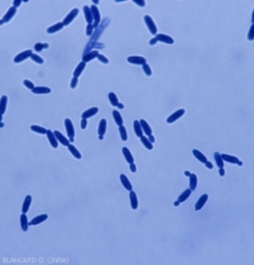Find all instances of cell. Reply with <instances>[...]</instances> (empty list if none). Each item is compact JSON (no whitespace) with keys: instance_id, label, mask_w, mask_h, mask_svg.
<instances>
[{"instance_id":"cell-1","label":"cell","mask_w":254,"mask_h":265,"mask_svg":"<svg viewBox=\"0 0 254 265\" xmlns=\"http://www.w3.org/2000/svg\"><path fill=\"white\" fill-rule=\"evenodd\" d=\"M64 126H65L66 132H67V136H69L70 143H73V141H74L75 129H74V125H73L71 119L65 118V121H64Z\"/></svg>"},{"instance_id":"cell-2","label":"cell","mask_w":254,"mask_h":265,"mask_svg":"<svg viewBox=\"0 0 254 265\" xmlns=\"http://www.w3.org/2000/svg\"><path fill=\"white\" fill-rule=\"evenodd\" d=\"M144 21H145L146 25L148 27V30L150 31V33H152V36H156L157 34V27H156V23L154 22L152 17L146 14V16L144 17Z\"/></svg>"},{"instance_id":"cell-3","label":"cell","mask_w":254,"mask_h":265,"mask_svg":"<svg viewBox=\"0 0 254 265\" xmlns=\"http://www.w3.org/2000/svg\"><path fill=\"white\" fill-rule=\"evenodd\" d=\"M77 14H79V9H77V8L72 9V10L70 11L69 13H67V14L65 16V18L63 19V22H62V23H63L64 25H70V23H71V22L73 21V20H74V18L77 16Z\"/></svg>"},{"instance_id":"cell-4","label":"cell","mask_w":254,"mask_h":265,"mask_svg":"<svg viewBox=\"0 0 254 265\" xmlns=\"http://www.w3.org/2000/svg\"><path fill=\"white\" fill-rule=\"evenodd\" d=\"M33 53L31 50H25V51H23V52L19 53V54L17 55L16 58L13 59V62L14 63H20V62H22V61L27 60L28 58H31V55Z\"/></svg>"},{"instance_id":"cell-5","label":"cell","mask_w":254,"mask_h":265,"mask_svg":"<svg viewBox=\"0 0 254 265\" xmlns=\"http://www.w3.org/2000/svg\"><path fill=\"white\" fill-rule=\"evenodd\" d=\"M91 11H92V16H93V20H94L93 28H95V27H97L98 23L101 22V14H99L98 8H97L95 5H93L91 7Z\"/></svg>"},{"instance_id":"cell-6","label":"cell","mask_w":254,"mask_h":265,"mask_svg":"<svg viewBox=\"0 0 254 265\" xmlns=\"http://www.w3.org/2000/svg\"><path fill=\"white\" fill-rule=\"evenodd\" d=\"M182 115H185V109H183V108H180V109L176 110L175 113H172L169 116L168 118H167V123H168V124H172L177 119H179Z\"/></svg>"},{"instance_id":"cell-7","label":"cell","mask_w":254,"mask_h":265,"mask_svg":"<svg viewBox=\"0 0 254 265\" xmlns=\"http://www.w3.org/2000/svg\"><path fill=\"white\" fill-rule=\"evenodd\" d=\"M16 12H17V8L12 6V7H11V8L9 9L8 11H7V13L3 16V18L1 19V21H0V25H3V23H6V22L10 21V20L13 18L14 14H16Z\"/></svg>"},{"instance_id":"cell-8","label":"cell","mask_w":254,"mask_h":265,"mask_svg":"<svg viewBox=\"0 0 254 265\" xmlns=\"http://www.w3.org/2000/svg\"><path fill=\"white\" fill-rule=\"evenodd\" d=\"M127 61L132 64H136V65H144V64L146 63L147 61L146 59L144 58V56H128Z\"/></svg>"},{"instance_id":"cell-9","label":"cell","mask_w":254,"mask_h":265,"mask_svg":"<svg viewBox=\"0 0 254 265\" xmlns=\"http://www.w3.org/2000/svg\"><path fill=\"white\" fill-rule=\"evenodd\" d=\"M155 38L157 39V41L164 42V43H167V44L174 43V39L171 38V36H167V34H164V33H157Z\"/></svg>"},{"instance_id":"cell-10","label":"cell","mask_w":254,"mask_h":265,"mask_svg":"<svg viewBox=\"0 0 254 265\" xmlns=\"http://www.w3.org/2000/svg\"><path fill=\"white\" fill-rule=\"evenodd\" d=\"M208 198H209V197H208L207 193H204V194H202V196L200 197V198H199L198 201H197L196 205H194V210H196V211H199V210H201L202 208H203L204 204L207 203Z\"/></svg>"},{"instance_id":"cell-11","label":"cell","mask_w":254,"mask_h":265,"mask_svg":"<svg viewBox=\"0 0 254 265\" xmlns=\"http://www.w3.org/2000/svg\"><path fill=\"white\" fill-rule=\"evenodd\" d=\"M54 132V135H55V137H56V139H58L59 143H61L62 145H63V146H66V147L69 146L70 140H69V139H66L65 136H64L62 132H59V130H55V132Z\"/></svg>"},{"instance_id":"cell-12","label":"cell","mask_w":254,"mask_h":265,"mask_svg":"<svg viewBox=\"0 0 254 265\" xmlns=\"http://www.w3.org/2000/svg\"><path fill=\"white\" fill-rule=\"evenodd\" d=\"M47 135H48V139H49L50 144H51V146H52L53 148H58V146H59V141H58V139H56V137H55L54 132L48 129Z\"/></svg>"},{"instance_id":"cell-13","label":"cell","mask_w":254,"mask_h":265,"mask_svg":"<svg viewBox=\"0 0 254 265\" xmlns=\"http://www.w3.org/2000/svg\"><path fill=\"white\" fill-rule=\"evenodd\" d=\"M139 123H140V126H141V128H143L144 134H145V135H147V136L152 135V127L149 126L148 123H147L145 119H140V121H139Z\"/></svg>"},{"instance_id":"cell-14","label":"cell","mask_w":254,"mask_h":265,"mask_svg":"<svg viewBox=\"0 0 254 265\" xmlns=\"http://www.w3.org/2000/svg\"><path fill=\"white\" fill-rule=\"evenodd\" d=\"M83 11H84V16H85V19L87 25H92V21H93V16H92V11L91 8L88 6H84L83 7Z\"/></svg>"},{"instance_id":"cell-15","label":"cell","mask_w":254,"mask_h":265,"mask_svg":"<svg viewBox=\"0 0 254 265\" xmlns=\"http://www.w3.org/2000/svg\"><path fill=\"white\" fill-rule=\"evenodd\" d=\"M119 178H121V185L124 186L125 189H127L128 191H132L133 190V186H132V183H130L129 180H128V178H127V177L125 176L124 174H121V176H119Z\"/></svg>"},{"instance_id":"cell-16","label":"cell","mask_w":254,"mask_h":265,"mask_svg":"<svg viewBox=\"0 0 254 265\" xmlns=\"http://www.w3.org/2000/svg\"><path fill=\"white\" fill-rule=\"evenodd\" d=\"M98 113V108L97 107H92V108H88L87 110H85V112H83L82 114V118H90V117H92V116L94 115H96V114Z\"/></svg>"},{"instance_id":"cell-17","label":"cell","mask_w":254,"mask_h":265,"mask_svg":"<svg viewBox=\"0 0 254 265\" xmlns=\"http://www.w3.org/2000/svg\"><path fill=\"white\" fill-rule=\"evenodd\" d=\"M20 225H21V229L23 231H27L29 225H30V222L28 221V217L25 215V213H22L20 215Z\"/></svg>"},{"instance_id":"cell-18","label":"cell","mask_w":254,"mask_h":265,"mask_svg":"<svg viewBox=\"0 0 254 265\" xmlns=\"http://www.w3.org/2000/svg\"><path fill=\"white\" fill-rule=\"evenodd\" d=\"M129 200H130V204H132V209L136 210L138 208V199L137 196H136L135 191H129Z\"/></svg>"},{"instance_id":"cell-19","label":"cell","mask_w":254,"mask_h":265,"mask_svg":"<svg viewBox=\"0 0 254 265\" xmlns=\"http://www.w3.org/2000/svg\"><path fill=\"white\" fill-rule=\"evenodd\" d=\"M106 127H107V121L105 118L101 119V121H99V124H98V136H104L105 132H106Z\"/></svg>"},{"instance_id":"cell-20","label":"cell","mask_w":254,"mask_h":265,"mask_svg":"<svg viewBox=\"0 0 254 265\" xmlns=\"http://www.w3.org/2000/svg\"><path fill=\"white\" fill-rule=\"evenodd\" d=\"M85 66H86V63L82 61V62H81V63L79 64L76 67H75L74 72H73V76H74V77L80 76V75L83 73V71H84V69H85Z\"/></svg>"},{"instance_id":"cell-21","label":"cell","mask_w":254,"mask_h":265,"mask_svg":"<svg viewBox=\"0 0 254 265\" xmlns=\"http://www.w3.org/2000/svg\"><path fill=\"white\" fill-rule=\"evenodd\" d=\"M48 219V214H41L38 215L36 218H33L32 220L30 221V225H37L39 223H42L43 221H45Z\"/></svg>"},{"instance_id":"cell-22","label":"cell","mask_w":254,"mask_h":265,"mask_svg":"<svg viewBox=\"0 0 254 265\" xmlns=\"http://www.w3.org/2000/svg\"><path fill=\"white\" fill-rule=\"evenodd\" d=\"M123 155H124L125 159H126V161L128 163H134V157H133L132 152H130V150L127 147H123Z\"/></svg>"},{"instance_id":"cell-23","label":"cell","mask_w":254,"mask_h":265,"mask_svg":"<svg viewBox=\"0 0 254 265\" xmlns=\"http://www.w3.org/2000/svg\"><path fill=\"white\" fill-rule=\"evenodd\" d=\"M192 154H193V156H194V157H196L197 159L199 160V161H200V163H206L208 161L207 157H206V156H204V155L202 154L201 152H199L198 149H193V150H192Z\"/></svg>"},{"instance_id":"cell-24","label":"cell","mask_w":254,"mask_h":265,"mask_svg":"<svg viewBox=\"0 0 254 265\" xmlns=\"http://www.w3.org/2000/svg\"><path fill=\"white\" fill-rule=\"evenodd\" d=\"M63 27H64V25L62 22H58V23H55V25L48 28L47 31H48V33H55V32H58V31H60L61 29H63Z\"/></svg>"},{"instance_id":"cell-25","label":"cell","mask_w":254,"mask_h":265,"mask_svg":"<svg viewBox=\"0 0 254 265\" xmlns=\"http://www.w3.org/2000/svg\"><path fill=\"white\" fill-rule=\"evenodd\" d=\"M197 183H198V177H197V175L191 174L190 176H189V185H190L191 191L196 190Z\"/></svg>"},{"instance_id":"cell-26","label":"cell","mask_w":254,"mask_h":265,"mask_svg":"<svg viewBox=\"0 0 254 265\" xmlns=\"http://www.w3.org/2000/svg\"><path fill=\"white\" fill-rule=\"evenodd\" d=\"M34 94H49L51 92V88L47 87V86H37L32 90Z\"/></svg>"},{"instance_id":"cell-27","label":"cell","mask_w":254,"mask_h":265,"mask_svg":"<svg viewBox=\"0 0 254 265\" xmlns=\"http://www.w3.org/2000/svg\"><path fill=\"white\" fill-rule=\"evenodd\" d=\"M221 157H222L223 161H228V163H239V158L235 157V156L223 154V155H221Z\"/></svg>"},{"instance_id":"cell-28","label":"cell","mask_w":254,"mask_h":265,"mask_svg":"<svg viewBox=\"0 0 254 265\" xmlns=\"http://www.w3.org/2000/svg\"><path fill=\"white\" fill-rule=\"evenodd\" d=\"M99 53L97 52V51H92V52L90 53H86L84 56H83V62H90V61L94 60L95 58H97V55H98Z\"/></svg>"},{"instance_id":"cell-29","label":"cell","mask_w":254,"mask_h":265,"mask_svg":"<svg viewBox=\"0 0 254 265\" xmlns=\"http://www.w3.org/2000/svg\"><path fill=\"white\" fill-rule=\"evenodd\" d=\"M31 202H32V198H31V196L25 197V201H23V205H22V213L28 212V210L30 209Z\"/></svg>"},{"instance_id":"cell-30","label":"cell","mask_w":254,"mask_h":265,"mask_svg":"<svg viewBox=\"0 0 254 265\" xmlns=\"http://www.w3.org/2000/svg\"><path fill=\"white\" fill-rule=\"evenodd\" d=\"M134 130H135V134L137 137L140 138L141 136L144 135V132H143V128L140 126V123L138 121H134Z\"/></svg>"},{"instance_id":"cell-31","label":"cell","mask_w":254,"mask_h":265,"mask_svg":"<svg viewBox=\"0 0 254 265\" xmlns=\"http://www.w3.org/2000/svg\"><path fill=\"white\" fill-rule=\"evenodd\" d=\"M67 148H69L70 152H71V154L74 156V158H76V159H81V158H82V155H81V152L77 150V148L74 146V145H71V144H70L69 146H67Z\"/></svg>"},{"instance_id":"cell-32","label":"cell","mask_w":254,"mask_h":265,"mask_svg":"<svg viewBox=\"0 0 254 265\" xmlns=\"http://www.w3.org/2000/svg\"><path fill=\"white\" fill-rule=\"evenodd\" d=\"M113 117L117 126H121L123 125V118H121V114L118 113V110H113Z\"/></svg>"},{"instance_id":"cell-33","label":"cell","mask_w":254,"mask_h":265,"mask_svg":"<svg viewBox=\"0 0 254 265\" xmlns=\"http://www.w3.org/2000/svg\"><path fill=\"white\" fill-rule=\"evenodd\" d=\"M190 194H191V189L189 188V189L185 190L183 192L181 193V194H180L179 198H178V201H179L180 203H181V202H183V201H186V200H187V199L190 197Z\"/></svg>"},{"instance_id":"cell-34","label":"cell","mask_w":254,"mask_h":265,"mask_svg":"<svg viewBox=\"0 0 254 265\" xmlns=\"http://www.w3.org/2000/svg\"><path fill=\"white\" fill-rule=\"evenodd\" d=\"M30 128H31V130H33L34 132H38V134H41V135L48 132V130L45 129V128H43V127H41V126H38V125H32Z\"/></svg>"},{"instance_id":"cell-35","label":"cell","mask_w":254,"mask_h":265,"mask_svg":"<svg viewBox=\"0 0 254 265\" xmlns=\"http://www.w3.org/2000/svg\"><path fill=\"white\" fill-rule=\"evenodd\" d=\"M214 159H215V163H217V166H218L219 168H223V159L221 157V154L214 152Z\"/></svg>"},{"instance_id":"cell-36","label":"cell","mask_w":254,"mask_h":265,"mask_svg":"<svg viewBox=\"0 0 254 265\" xmlns=\"http://www.w3.org/2000/svg\"><path fill=\"white\" fill-rule=\"evenodd\" d=\"M140 141H141V144H143L144 146L146 147L147 149H149V150H150V149H152V143H150L148 138L145 137L144 135L140 137Z\"/></svg>"},{"instance_id":"cell-37","label":"cell","mask_w":254,"mask_h":265,"mask_svg":"<svg viewBox=\"0 0 254 265\" xmlns=\"http://www.w3.org/2000/svg\"><path fill=\"white\" fill-rule=\"evenodd\" d=\"M108 99H110V103L113 105V106H117V104H118V97L116 96L115 93L108 94Z\"/></svg>"},{"instance_id":"cell-38","label":"cell","mask_w":254,"mask_h":265,"mask_svg":"<svg viewBox=\"0 0 254 265\" xmlns=\"http://www.w3.org/2000/svg\"><path fill=\"white\" fill-rule=\"evenodd\" d=\"M119 135H121V140H127V138H128V135H127V129L125 128L123 125L119 126Z\"/></svg>"},{"instance_id":"cell-39","label":"cell","mask_w":254,"mask_h":265,"mask_svg":"<svg viewBox=\"0 0 254 265\" xmlns=\"http://www.w3.org/2000/svg\"><path fill=\"white\" fill-rule=\"evenodd\" d=\"M7 103H8V97L6 95L1 96V115H3L6 112V108H7Z\"/></svg>"},{"instance_id":"cell-40","label":"cell","mask_w":254,"mask_h":265,"mask_svg":"<svg viewBox=\"0 0 254 265\" xmlns=\"http://www.w3.org/2000/svg\"><path fill=\"white\" fill-rule=\"evenodd\" d=\"M31 59H32L33 62H36V63H38V64H43V62H44L43 59L38 54H32L31 55Z\"/></svg>"},{"instance_id":"cell-41","label":"cell","mask_w":254,"mask_h":265,"mask_svg":"<svg viewBox=\"0 0 254 265\" xmlns=\"http://www.w3.org/2000/svg\"><path fill=\"white\" fill-rule=\"evenodd\" d=\"M143 71H144V73L147 75V76H152V69H150V66H149L147 63H145L143 65Z\"/></svg>"},{"instance_id":"cell-42","label":"cell","mask_w":254,"mask_h":265,"mask_svg":"<svg viewBox=\"0 0 254 265\" xmlns=\"http://www.w3.org/2000/svg\"><path fill=\"white\" fill-rule=\"evenodd\" d=\"M23 85H25V87L29 88V90H31V91H32L33 88L36 87V86L33 85V83L31 82V81H29V80H25V81H23Z\"/></svg>"},{"instance_id":"cell-43","label":"cell","mask_w":254,"mask_h":265,"mask_svg":"<svg viewBox=\"0 0 254 265\" xmlns=\"http://www.w3.org/2000/svg\"><path fill=\"white\" fill-rule=\"evenodd\" d=\"M97 59L99 60V62H102V63H104V64H107L108 62H110V61H108V59L106 58V56H104L103 54H101V53L97 55Z\"/></svg>"},{"instance_id":"cell-44","label":"cell","mask_w":254,"mask_h":265,"mask_svg":"<svg viewBox=\"0 0 254 265\" xmlns=\"http://www.w3.org/2000/svg\"><path fill=\"white\" fill-rule=\"evenodd\" d=\"M253 31H254V25H251V28H250V30H248V39L250 40V41H252L253 40Z\"/></svg>"},{"instance_id":"cell-45","label":"cell","mask_w":254,"mask_h":265,"mask_svg":"<svg viewBox=\"0 0 254 265\" xmlns=\"http://www.w3.org/2000/svg\"><path fill=\"white\" fill-rule=\"evenodd\" d=\"M93 30H94L93 25H87V27H86V36H91L92 33H93Z\"/></svg>"},{"instance_id":"cell-46","label":"cell","mask_w":254,"mask_h":265,"mask_svg":"<svg viewBox=\"0 0 254 265\" xmlns=\"http://www.w3.org/2000/svg\"><path fill=\"white\" fill-rule=\"evenodd\" d=\"M76 85H77V77L73 76V79H72V81H71V84H70V87H71L72 90H74V88L76 87Z\"/></svg>"},{"instance_id":"cell-47","label":"cell","mask_w":254,"mask_h":265,"mask_svg":"<svg viewBox=\"0 0 254 265\" xmlns=\"http://www.w3.org/2000/svg\"><path fill=\"white\" fill-rule=\"evenodd\" d=\"M43 49H44L43 43H37L36 47H34V50H36L37 52H39V51H41V50H43Z\"/></svg>"},{"instance_id":"cell-48","label":"cell","mask_w":254,"mask_h":265,"mask_svg":"<svg viewBox=\"0 0 254 265\" xmlns=\"http://www.w3.org/2000/svg\"><path fill=\"white\" fill-rule=\"evenodd\" d=\"M86 125H87V121H86L85 118H82V121H81V128H82V129H85Z\"/></svg>"},{"instance_id":"cell-49","label":"cell","mask_w":254,"mask_h":265,"mask_svg":"<svg viewBox=\"0 0 254 265\" xmlns=\"http://www.w3.org/2000/svg\"><path fill=\"white\" fill-rule=\"evenodd\" d=\"M133 2L138 6H140V7H145V6H146V2H145V1H140V0H134Z\"/></svg>"},{"instance_id":"cell-50","label":"cell","mask_w":254,"mask_h":265,"mask_svg":"<svg viewBox=\"0 0 254 265\" xmlns=\"http://www.w3.org/2000/svg\"><path fill=\"white\" fill-rule=\"evenodd\" d=\"M129 169L132 172H136V170H137V168H136V165L134 163H129Z\"/></svg>"},{"instance_id":"cell-51","label":"cell","mask_w":254,"mask_h":265,"mask_svg":"<svg viewBox=\"0 0 254 265\" xmlns=\"http://www.w3.org/2000/svg\"><path fill=\"white\" fill-rule=\"evenodd\" d=\"M219 175H220L221 177H224V175H225V170H224V168L219 169Z\"/></svg>"},{"instance_id":"cell-52","label":"cell","mask_w":254,"mask_h":265,"mask_svg":"<svg viewBox=\"0 0 254 265\" xmlns=\"http://www.w3.org/2000/svg\"><path fill=\"white\" fill-rule=\"evenodd\" d=\"M21 5V0H14L13 1V7H19V6Z\"/></svg>"},{"instance_id":"cell-53","label":"cell","mask_w":254,"mask_h":265,"mask_svg":"<svg viewBox=\"0 0 254 265\" xmlns=\"http://www.w3.org/2000/svg\"><path fill=\"white\" fill-rule=\"evenodd\" d=\"M157 39L156 38H152V39H150V41H149V44H150V45H154V44H156L157 43Z\"/></svg>"},{"instance_id":"cell-54","label":"cell","mask_w":254,"mask_h":265,"mask_svg":"<svg viewBox=\"0 0 254 265\" xmlns=\"http://www.w3.org/2000/svg\"><path fill=\"white\" fill-rule=\"evenodd\" d=\"M206 166H207V167H208L209 169H212V168H213L212 163H210V161H207V163H206Z\"/></svg>"},{"instance_id":"cell-55","label":"cell","mask_w":254,"mask_h":265,"mask_svg":"<svg viewBox=\"0 0 254 265\" xmlns=\"http://www.w3.org/2000/svg\"><path fill=\"white\" fill-rule=\"evenodd\" d=\"M148 139H149V141H150V143H154L155 141V137H154V135H150V136H148Z\"/></svg>"},{"instance_id":"cell-56","label":"cell","mask_w":254,"mask_h":265,"mask_svg":"<svg viewBox=\"0 0 254 265\" xmlns=\"http://www.w3.org/2000/svg\"><path fill=\"white\" fill-rule=\"evenodd\" d=\"M117 106H118L119 109H123V108H124V105L121 104V103H118V104H117Z\"/></svg>"},{"instance_id":"cell-57","label":"cell","mask_w":254,"mask_h":265,"mask_svg":"<svg viewBox=\"0 0 254 265\" xmlns=\"http://www.w3.org/2000/svg\"><path fill=\"white\" fill-rule=\"evenodd\" d=\"M185 175H186L187 177H189V176L191 175V172H190V171H185Z\"/></svg>"},{"instance_id":"cell-58","label":"cell","mask_w":254,"mask_h":265,"mask_svg":"<svg viewBox=\"0 0 254 265\" xmlns=\"http://www.w3.org/2000/svg\"><path fill=\"white\" fill-rule=\"evenodd\" d=\"M179 203H180V202L178 201V200H177V201H175V202H174V204H175V205H176V207H178V205H179Z\"/></svg>"},{"instance_id":"cell-59","label":"cell","mask_w":254,"mask_h":265,"mask_svg":"<svg viewBox=\"0 0 254 265\" xmlns=\"http://www.w3.org/2000/svg\"><path fill=\"white\" fill-rule=\"evenodd\" d=\"M93 2H94V5H95V6H96V5H97V3H98V0H94V1H93Z\"/></svg>"},{"instance_id":"cell-60","label":"cell","mask_w":254,"mask_h":265,"mask_svg":"<svg viewBox=\"0 0 254 265\" xmlns=\"http://www.w3.org/2000/svg\"><path fill=\"white\" fill-rule=\"evenodd\" d=\"M237 165H239V166H242V165H243V163H242V161H240V160H239V163H237Z\"/></svg>"}]
</instances>
